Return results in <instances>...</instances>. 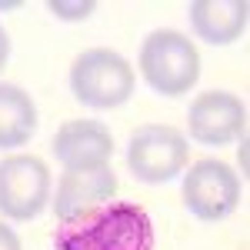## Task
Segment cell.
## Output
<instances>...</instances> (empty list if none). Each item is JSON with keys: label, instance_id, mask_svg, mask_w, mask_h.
<instances>
[{"label": "cell", "instance_id": "cell-1", "mask_svg": "<svg viewBox=\"0 0 250 250\" xmlns=\"http://www.w3.org/2000/svg\"><path fill=\"white\" fill-rule=\"evenodd\" d=\"M57 250H154V220L140 204L110 200L54 230Z\"/></svg>", "mask_w": 250, "mask_h": 250}, {"label": "cell", "instance_id": "cell-2", "mask_svg": "<svg viewBox=\"0 0 250 250\" xmlns=\"http://www.w3.org/2000/svg\"><path fill=\"white\" fill-rule=\"evenodd\" d=\"M137 67H140V77L147 80V87L160 97H184L200 80L197 43L170 27H160L144 37Z\"/></svg>", "mask_w": 250, "mask_h": 250}, {"label": "cell", "instance_id": "cell-3", "mask_svg": "<svg viewBox=\"0 0 250 250\" xmlns=\"http://www.w3.org/2000/svg\"><path fill=\"white\" fill-rule=\"evenodd\" d=\"M70 94L90 110H114L134 97V67L110 47L83 50L70 63Z\"/></svg>", "mask_w": 250, "mask_h": 250}, {"label": "cell", "instance_id": "cell-4", "mask_svg": "<svg viewBox=\"0 0 250 250\" xmlns=\"http://www.w3.org/2000/svg\"><path fill=\"white\" fill-rule=\"evenodd\" d=\"M187 137L170 124H144L130 134L127 167L140 184H170L187 167Z\"/></svg>", "mask_w": 250, "mask_h": 250}, {"label": "cell", "instance_id": "cell-5", "mask_svg": "<svg viewBox=\"0 0 250 250\" xmlns=\"http://www.w3.org/2000/svg\"><path fill=\"white\" fill-rule=\"evenodd\" d=\"M50 200V170L34 154H14L0 160V217L27 224L43 213Z\"/></svg>", "mask_w": 250, "mask_h": 250}, {"label": "cell", "instance_id": "cell-6", "mask_svg": "<svg viewBox=\"0 0 250 250\" xmlns=\"http://www.w3.org/2000/svg\"><path fill=\"white\" fill-rule=\"evenodd\" d=\"M180 197L197 220L220 224L240 207V177L224 160H197L180 184Z\"/></svg>", "mask_w": 250, "mask_h": 250}, {"label": "cell", "instance_id": "cell-7", "mask_svg": "<svg viewBox=\"0 0 250 250\" xmlns=\"http://www.w3.org/2000/svg\"><path fill=\"white\" fill-rule=\"evenodd\" d=\"M187 134L193 144L224 147L247 134V107L230 90H207L193 97L187 110Z\"/></svg>", "mask_w": 250, "mask_h": 250}, {"label": "cell", "instance_id": "cell-8", "mask_svg": "<svg viewBox=\"0 0 250 250\" xmlns=\"http://www.w3.org/2000/svg\"><path fill=\"white\" fill-rule=\"evenodd\" d=\"M117 197V173L110 164H97V167H74L63 170L54 193V217L57 224H67L80 213L104 207Z\"/></svg>", "mask_w": 250, "mask_h": 250}, {"label": "cell", "instance_id": "cell-9", "mask_svg": "<svg viewBox=\"0 0 250 250\" xmlns=\"http://www.w3.org/2000/svg\"><path fill=\"white\" fill-rule=\"evenodd\" d=\"M50 150H54V160H57L63 170L110 164L114 134L100 120H67L57 134H54Z\"/></svg>", "mask_w": 250, "mask_h": 250}, {"label": "cell", "instance_id": "cell-10", "mask_svg": "<svg viewBox=\"0 0 250 250\" xmlns=\"http://www.w3.org/2000/svg\"><path fill=\"white\" fill-rule=\"evenodd\" d=\"M250 3L247 0H193L190 30L210 47H227L247 34Z\"/></svg>", "mask_w": 250, "mask_h": 250}, {"label": "cell", "instance_id": "cell-11", "mask_svg": "<svg viewBox=\"0 0 250 250\" xmlns=\"http://www.w3.org/2000/svg\"><path fill=\"white\" fill-rule=\"evenodd\" d=\"M37 130V104L17 83H0V150L23 147Z\"/></svg>", "mask_w": 250, "mask_h": 250}, {"label": "cell", "instance_id": "cell-12", "mask_svg": "<svg viewBox=\"0 0 250 250\" xmlns=\"http://www.w3.org/2000/svg\"><path fill=\"white\" fill-rule=\"evenodd\" d=\"M47 10L57 14L60 20H83V17H90V14L97 10V3L94 0H83V3H60V0H50Z\"/></svg>", "mask_w": 250, "mask_h": 250}, {"label": "cell", "instance_id": "cell-13", "mask_svg": "<svg viewBox=\"0 0 250 250\" xmlns=\"http://www.w3.org/2000/svg\"><path fill=\"white\" fill-rule=\"evenodd\" d=\"M0 250H23L20 247V237L14 233L10 224H0Z\"/></svg>", "mask_w": 250, "mask_h": 250}, {"label": "cell", "instance_id": "cell-14", "mask_svg": "<svg viewBox=\"0 0 250 250\" xmlns=\"http://www.w3.org/2000/svg\"><path fill=\"white\" fill-rule=\"evenodd\" d=\"M7 57H10V37H7V30L0 27V70L7 67Z\"/></svg>", "mask_w": 250, "mask_h": 250}, {"label": "cell", "instance_id": "cell-15", "mask_svg": "<svg viewBox=\"0 0 250 250\" xmlns=\"http://www.w3.org/2000/svg\"><path fill=\"white\" fill-rule=\"evenodd\" d=\"M240 170L247 173V134L240 137Z\"/></svg>", "mask_w": 250, "mask_h": 250}]
</instances>
